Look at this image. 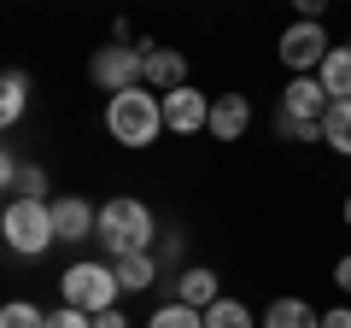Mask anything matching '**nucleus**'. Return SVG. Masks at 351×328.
<instances>
[{"mask_svg": "<svg viewBox=\"0 0 351 328\" xmlns=\"http://www.w3.org/2000/svg\"><path fill=\"white\" fill-rule=\"evenodd\" d=\"M293 12H299V18H322L328 0H293Z\"/></svg>", "mask_w": 351, "mask_h": 328, "instance_id": "bb28decb", "label": "nucleus"}, {"mask_svg": "<svg viewBox=\"0 0 351 328\" xmlns=\"http://www.w3.org/2000/svg\"><path fill=\"white\" fill-rule=\"evenodd\" d=\"M0 182H6V200H47V170L24 159H0Z\"/></svg>", "mask_w": 351, "mask_h": 328, "instance_id": "9d476101", "label": "nucleus"}, {"mask_svg": "<svg viewBox=\"0 0 351 328\" xmlns=\"http://www.w3.org/2000/svg\"><path fill=\"white\" fill-rule=\"evenodd\" d=\"M263 328H322V316H311V305H304V299H269Z\"/></svg>", "mask_w": 351, "mask_h": 328, "instance_id": "dca6fc26", "label": "nucleus"}, {"mask_svg": "<svg viewBox=\"0 0 351 328\" xmlns=\"http://www.w3.org/2000/svg\"><path fill=\"white\" fill-rule=\"evenodd\" d=\"M322 328H351V305H334V311H322Z\"/></svg>", "mask_w": 351, "mask_h": 328, "instance_id": "393cba45", "label": "nucleus"}, {"mask_svg": "<svg viewBox=\"0 0 351 328\" xmlns=\"http://www.w3.org/2000/svg\"><path fill=\"white\" fill-rule=\"evenodd\" d=\"M205 328H252V311L240 299H217L211 311H205Z\"/></svg>", "mask_w": 351, "mask_h": 328, "instance_id": "aec40b11", "label": "nucleus"}, {"mask_svg": "<svg viewBox=\"0 0 351 328\" xmlns=\"http://www.w3.org/2000/svg\"><path fill=\"white\" fill-rule=\"evenodd\" d=\"M328 106H334V94L322 89V76H293V82H287V94H281V112H287V117H299V124H322V117H328Z\"/></svg>", "mask_w": 351, "mask_h": 328, "instance_id": "6e6552de", "label": "nucleus"}, {"mask_svg": "<svg viewBox=\"0 0 351 328\" xmlns=\"http://www.w3.org/2000/svg\"><path fill=\"white\" fill-rule=\"evenodd\" d=\"M0 328H47V311H36L29 299H12L0 311Z\"/></svg>", "mask_w": 351, "mask_h": 328, "instance_id": "412c9836", "label": "nucleus"}, {"mask_svg": "<svg viewBox=\"0 0 351 328\" xmlns=\"http://www.w3.org/2000/svg\"><path fill=\"white\" fill-rule=\"evenodd\" d=\"M328 53H334V47H328L322 18H299L293 30H281V65H287L293 76H316Z\"/></svg>", "mask_w": 351, "mask_h": 328, "instance_id": "39448f33", "label": "nucleus"}, {"mask_svg": "<svg viewBox=\"0 0 351 328\" xmlns=\"http://www.w3.org/2000/svg\"><path fill=\"white\" fill-rule=\"evenodd\" d=\"M106 129H112V141H123V147H152L164 129V94L158 89H123L106 100Z\"/></svg>", "mask_w": 351, "mask_h": 328, "instance_id": "f257e3e1", "label": "nucleus"}, {"mask_svg": "<svg viewBox=\"0 0 351 328\" xmlns=\"http://www.w3.org/2000/svg\"><path fill=\"white\" fill-rule=\"evenodd\" d=\"M147 53V89H158V94H170V89H182V82H188V59H182V53L176 47H141Z\"/></svg>", "mask_w": 351, "mask_h": 328, "instance_id": "9b49d317", "label": "nucleus"}, {"mask_svg": "<svg viewBox=\"0 0 351 328\" xmlns=\"http://www.w3.org/2000/svg\"><path fill=\"white\" fill-rule=\"evenodd\" d=\"M164 129H176V135H199V129H211V100H205L193 82L170 89V94H164Z\"/></svg>", "mask_w": 351, "mask_h": 328, "instance_id": "0eeeda50", "label": "nucleus"}, {"mask_svg": "<svg viewBox=\"0 0 351 328\" xmlns=\"http://www.w3.org/2000/svg\"><path fill=\"white\" fill-rule=\"evenodd\" d=\"M152 235H158V223H152V211L141 200H129V194H123V200H106L100 205V235H94V240H100L112 258L152 253Z\"/></svg>", "mask_w": 351, "mask_h": 328, "instance_id": "f03ea898", "label": "nucleus"}, {"mask_svg": "<svg viewBox=\"0 0 351 328\" xmlns=\"http://www.w3.org/2000/svg\"><path fill=\"white\" fill-rule=\"evenodd\" d=\"M147 328H205V311H193V305L170 299V305H158V311L147 316Z\"/></svg>", "mask_w": 351, "mask_h": 328, "instance_id": "6ab92c4d", "label": "nucleus"}, {"mask_svg": "<svg viewBox=\"0 0 351 328\" xmlns=\"http://www.w3.org/2000/svg\"><path fill=\"white\" fill-rule=\"evenodd\" d=\"M316 76H322V89L334 94V100H351V47H334Z\"/></svg>", "mask_w": 351, "mask_h": 328, "instance_id": "f3484780", "label": "nucleus"}, {"mask_svg": "<svg viewBox=\"0 0 351 328\" xmlns=\"http://www.w3.org/2000/svg\"><path fill=\"white\" fill-rule=\"evenodd\" d=\"M94 328H129V323H123V311H100V316H94Z\"/></svg>", "mask_w": 351, "mask_h": 328, "instance_id": "cd10ccee", "label": "nucleus"}, {"mask_svg": "<svg viewBox=\"0 0 351 328\" xmlns=\"http://www.w3.org/2000/svg\"><path fill=\"white\" fill-rule=\"evenodd\" d=\"M0 235H6V246H12L18 258H41L59 240V229H53V205L47 200H6V211H0Z\"/></svg>", "mask_w": 351, "mask_h": 328, "instance_id": "7ed1b4c3", "label": "nucleus"}, {"mask_svg": "<svg viewBox=\"0 0 351 328\" xmlns=\"http://www.w3.org/2000/svg\"><path fill=\"white\" fill-rule=\"evenodd\" d=\"M53 229H59V240H88V235H100V205H88V200H53Z\"/></svg>", "mask_w": 351, "mask_h": 328, "instance_id": "1a4fd4ad", "label": "nucleus"}, {"mask_svg": "<svg viewBox=\"0 0 351 328\" xmlns=\"http://www.w3.org/2000/svg\"><path fill=\"white\" fill-rule=\"evenodd\" d=\"M246 129H252L246 94H217V100H211V135H217V141H240Z\"/></svg>", "mask_w": 351, "mask_h": 328, "instance_id": "f8f14e48", "label": "nucleus"}, {"mask_svg": "<svg viewBox=\"0 0 351 328\" xmlns=\"http://www.w3.org/2000/svg\"><path fill=\"white\" fill-rule=\"evenodd\" d=\"M24 112H29V76L24 71H6V76H0V124L18 129Z\"/></svg>", "mask_w": 351, "mask_h": 328, "instance_id": "4468645a", "label": "nucleus"}, {"mask_svg": "<svg viewBox=\"0 0 351 328\" xmlns=\"http://www.w3.org/2000/svg\"><path fill=\"white\" fill-rule=\"evenodd\" d=\"M334 288H339V293H351V253L334 264Z\"/></svg>", "mask_w": 351, "mask_h": 328, "instance_id": "a878e982", "label": "nucleus"}, {"mask_svg": "<svg viewBox=\"0 0 351 328\" xmlns=\"http://www.w3.org/2000/svg\"><path fill=\"white\" fill-rule=\"evenodd\" d=\"M47 328H94V316L76 305H59V311H47Z\"/></svg>", "mask_w": 351, "mask_h": 328, "instance_id": "5701e85b", "label": "nucleus"}, {"mask_svg": "<svg viewBox=\"0 0 351 328\" xmlns=\"http://www.w3.org/2000/svg\"><path fill=\"white\" fill-rule=\"evenodd\" d=\"M152 258H158V264H182V235H164V246Z\"/></svg>", "mask_w": 351, "mask_h": 328, "instance_id": "b1692460", "label": "nucleus"}, {"mask_svg": "<svg viewBox=\"0 0 351 328\" xmlns=\"http://www.w3.org/2000/svg\"><path fill=\"white\" fill-rule=\"evenodd\" d=\"M346 223H351V194H346Z\"/></svg>", "mask_w": 351, "mask_h": 328, "instance_id": "c85d7f7f", "label": "nucleus"}, {"mask_svg": "<svg viewBox=\"0 0 351 328\" xmlns=\"http://www.w3.org/2000/svg\"><path fill=\"white\" fill-rule=\"evenodd\" d=\"M276 135H287V141H322V124H299V117L276 112Z\"/></svg>", "mask_w": 351, "mask_h": 328, "instance_id": "4be33fe9", "label": "nucleus"}, {"mask_svg": "<svg viewBox=\"0 0 351 328\" xmlns=\"http://www.w3.org/2000/svg\"><path fill=\"white\" fill-rule=\"evenodd\" d=\"M322 141L339 152V159H351V100H334L322 117Z\"/></svg>", "mask_w": 351, "mask_h": 328, "instance_id": "a211bd4d", "label": "nucleus"}, {"mask_svg": "<svg viewBox=\"0 0 351 328\" xmlns=\"http://www.w3.org/2000/svg\"><path fill=\"white\" fill-rule=\"evenodd\" d=\"M112 270H117V281H123V293H147L152 281H158V258L152 253H123V258H112Z\"/></svg>", "mask_w": 351, "mask_h": 328, "instance_id": "2eb2a0df", "label": "nucleus"}, {"mask_svg": "<svg viewBox=\"0 0 351 328\" xmlns=\"http://www.w3.org/2000/svg\"><path fill=\"white\" fill-rule=\"evenodd\" d=\"M88 76H94L106 94L141 89V82H147V53H141V47H123V41H117V47H100V53H94V65H88Z\"/></svg>", "mask_w": 351, "mask_h": 328, "instance_id": "423d86ee", "label": "nucleus"}, {"mask_svg": "<svg viewBox=\"0 0 351 328\" xmlns=\"http://www.w3.org/2000/svg\"><path fill=\"white\" fill-rule=\"evenodd\" d=\"M176 299L193 305V311H211V305L223 299V288H217V276H211L205 264H188L182 276H176Z\"/></svg>", "mask_w": 351, "mask_h": 328, "instance_id": "ddd939ff", "label": "nucleus"}, {"mask_svg": "<svg viewBox=\"0 0 351 328\" xmlns=\"http://www.w3.org/2000/svg\"><path fill=\"white\" fill-rule=\"evenodd\" d=\"M59 293H64V305H76V311H88V316H100V311H117V299H123V281H117V270L112 264H71L59 276Z\"/></svg>", "mask_w": 351, "mask_h": 328, "instance_id": "20e7f679", "label": "nucleus"}]
</instances>
